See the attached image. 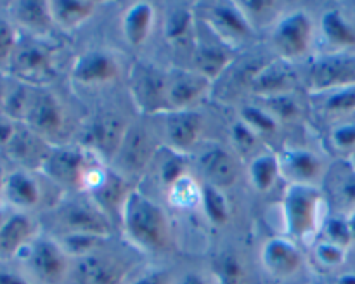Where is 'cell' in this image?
<instances>
[{
    "label": "cell",
    "mask_w": 355,
    "mask_h": 284,
    "mask_svg": "<svg viewBox=\"0 0 355 284\" xmlns=\"http://www.w3.org/2000/svg\"><path fill=\"white\" fill-rule=\"evenodd\" d=\"M329 144L335 151L355 154V123L354 121H343L336 125L329 132Z\"/></svg>",
    "instance_id": "cell-40"
},
{
    "label": "cell",
    "mask_w": 355,
    "mask_h": 284,
    "mask_svg": "<svg viewBox=\"0 0 355 284\" xmlns=\"http://www.w3.org/2000/svg\"><path fill=\"white\" fill-rule=\"evenodd\" d=\"M30 130L42 141L59 139L66 130V111L55 96L42 92L33 97L24 120Z\"/></svg>",
    "instance_id": "cell-13"
},
{
    "label": "cell",
    "mask_w": 355,
    "mask_h": 284,
    "mask_svg": "<svg viewBox=\"0 0 355 284\" xmlns=\"http://www.w3.org/2000/svg\"><path fill=\"white\" fill-rule=\"evenodd\" d=\"M6 179H7V175H6V173H3L2 166H0V194H3V187H6Z\"/></svg>",
    "instance_id": "cell-52"
},
{
    "label": "cell",
    "mask_w": 355,
    "mask_h": 284,
    "mask_svg": "<svg viewBox=\"0 0 355 284\" xmlns=\"http://www.w3.org/2000/svg\"><path fill=\"white\" fill-rule=\"evenodd\" d=\"M0 284H31L28 277L12 272H0Z\"/></svg>",
    "instance_id": "cell-49"
},
{
    "label": "cell",
    "mask_w": 355,
    "mask_h": 284,
    "mask_svg": "<svg viewBox=\"0 0 355 284\" xmlns=\"http://www.w3.org/2000/svg\"><path fill=\"white\" fill-rule=\"evenodd\" d=\"M215 279L217 284H241L243 265L239 258L232 253H224L215 262Z\"/></svg>",
    "instance_id": "cell-38"
},
{
    "label": "cell",
    "mask_w": 355,
    "mask_h": 284,
    "mask_svg": "<svg viewBox=\"0 0 355 284\" xmlns=\"http://www.w3.org/2000/svg\"><path fill=\"white\" fill-rule=\"evenodd\" d=\"M347 222H349L350 234H352V241H355V210L350 211V215L347 217Z\"/></svg>",
    "instance_id": "cell-50"
},
{
    "label": "cell",
    "mask_w": 355,
    "mask_h": 284,
    "mask_svg": "<svg viewBox=\"0 0 355 284\" xmlns=\"http://www.w3.org/2000/svg\"><path fill=\"white\" fill-rule=\"evenodd\" d=\"M17 45L19 42H17V31L14 24L0 17V62L10 61Z\"/></svg>",
    "instance_id": "cell-44"
},
{
    "label": "cell",
    "mask_w": 355,
    "mask_h": 284,
    "mask_svg": "<svg viewBox=\"0 0 355 284\" xmlns=\"http://www.w3.org/2000/svg\"><path fill=\"white\" fill-rule=\"evenodd\" d=\"M6 97H7V90L6 87L0 83V106H3V103H6Z\"/></svg>",
    "instance_id": "cell-53"
},
{
    "label": "cell",
    "mask_w": 355,
    "mask_h": 284,
    "mask_svg": "<svg viewBox=\"0 0 355 284\" xmlns=\"http://www.w3.org/2000/svg\"><path fill=\"white\" fill-rule=\"evenodd\" d=\"M127 284H173V279L166 270L151 269L139 274L134 281H130Z\"/></svg>",
    "instance_id": "cell-45"
},
{
    "label": "cell",
    "mask_w": 355,
    "mask_h": 284,
    "mask_svg": "<svg viewBox=\"0 0 355 284\" xmlns=\"http://www.w3.org/2000/svg\"><path fill=\"white\" fill-rule=\"evenodd\" d=\"M173 284H211L203 274L200 272H186L180 277L173 279Z\"/></svg>",
    "instance_id": "cell-48"
},
{
    "label": "cell",
    "mask_w": 355,
    "mask_h": 284,
    "mask_svg": "<svg viewBox=\"0 0 355 284\" xmlns=\"http://www.w3.org/2000/svg\"><path fill=\"white\" fill-rule=\"evenodd\" d=\"M189 172V166H187V156L177 154V152L170 151V156L162 163V168H159V179H162L163 186H172L175 180H179L180 177L187 175Z\"/></svg>",
    "instance_id": "cell-41"
},
{
    "label": "cell",
    "mask_w": 355,
    "mask_h": 284,
    "mask_svg": "<svg viewBox=\"0 0 355 284\" xmlns=\"http://www.w3.org/2000/svg\"><path fill=\"white\" fill-rule=\"evenodd\" d=\"M16 135H17V130L12 118L7 116L6 113L0 114V148H6V145L12 144Z\"/></svg>",
    "instance_id": "cell-46"
},
{
    "label": "cell",
    "mask_w": 355,
    "mask_h": 284,
    "mask_svg": "<svg viewBox=\"0 0 355 284\" xmlns=\"http://www.w3.org/2000/svg\"><path fill=\"white\" fill-rule=\"evenodd\" d=\"M239 120H241L250 130L255 132L260 139L270 137V135L276 134L281 127V123L272 116V113L260 103L245 104V106L239 109Z\"/></svg>",
    "instance_id": "cell-34"
},
{
    "label": "cell",
    "mask_w": 355,
    "mask_h": 284,
    "mask_svg": "<svg viewBox=\"0 0 355 284\" xmlns=\"http://www.w3.org/2000/svg\"><path fill=\"white\" fill-rule=\"evenodd\" d=\"M319 30L329 47L336 51L355 48V24L340 9H328L321 16Z\"/></svg>",
    "instance_id": "cell-28"
},
{
    "label": "cell",
    "mask_w": 355,
    "mask_h": 284,
    "mask_svg": "<svg viewBox=\"0 0 355 284\" xmlns=\"http://www.w3.org/2000/svg\"><path fill=\"white\" fill-rule=\"evenodd\" d=\"M163 37L168 45L175 48L191 47L193 52L194 44L198 40L196 35V10L189 6H173L166 10L163 21Z\"/></svg>",
    "instance_id": "cell-23"
},
{
    "label": "cell",
    "mask_w": 355,
    "mask_h": 284,
    "mask_svg": "<svg viewBox=\"0 0 355 284\" xmlns=\"http://www.w3.org/2000/svg\"><path fill=\"white\" fill-rule=\"evenodd\" d=\"M210 80L193 68H179L166 71L168 111L194 109V106L210 92Z\"/></svg>",
    "instance_id": "cell-11"
},
{
    "label": "cell",
    "mask_w": 355,
    "mask_h": 284,
    "mask_svg": "<svg viewBox=\"0 0 355 284\" xmlns=\"http://www.w3.org/2000/svg\"><path fill=\"white\" fill-rule=\"evenodd\" d=\"M260 104L266 106L272 113V116L283 123H293L302 116L300 100L295 97L293 92L283 94V96L269 97V99H260Z\"/></svg>",
    "instance_id": "cell-35"
},
{
    "label": "cell",
    "mask_w": 355,
    "mask_h": 284,
    "mask_svg": "<svg viewBox=\"0 0 355 284\" xmlns=\"http://www.w3.org/2000/svg\"><path fill=\"white\" fill-rule=\"evenodd\" d=\"M196 165L203 173L205 182L227 189L238 180L239 166L236 152L217 142H205L196 151Z\"/></svg>",
    "instance_id": "cell-10"
},
{
    "label": "cell",
    "mask_w": 355,
    "mask_h": 284,
    "mask_svg": "<svg viewBox=\"0 0 355 284\" xmlns=\"http://www.w3.org/2000/svg\"><path fill=\"white\" fill-rule=\"evenodd\" d=\"M96 161H103V159L80 144L55 145L47 152L40 170L47 179H51L58 186L69 187V189L82 193L85 173Z\"/></svg>",
    "instance_id": "cell-5"
},
{
    "label": "cell",
    "mask_w": 355,
    "mask_h": 284,
    "mask_svg": "<svg viewBox=\"0 0 355 284\" xmlns=\"http://www.w3.org/2000/svg\"><path fill=\"white\" fill-rule=\"evenodd\" d=\"M200 208L203 210L205 218L215 227H224L231 220V204L220 187L203 184Z\"/></svg>",
    "instance_id": "cell-32"
},
{
    "label": "cell",
    "mask_w": 355,
    "mask_h": 284,
    "mask_svg": "<svg viewBox=\"0 0 355 284\" xmlns=\"http://www.w3.org/2000/svg\"><path fill=\"white\" fill-rule=\"evenodd\" d=\"M281 215L286 238L311 241L324 225V197L315 186L290 184L284 190Z\"/></svg>",
    "instance_id": "cell-2"
},
{
    "label": "cell",
    "mask_w": 355,
    "mask_h": 284,
    "mask_svg": "<svg viewBox=\"0 0 355 284\" xmlns=\"http://www.w3.org/2000/svg\"><path fill=\"white\" fill-rule=\"evenodd\" d=\"M314 256L319 265L326 269H336L345 262V248L336 246L329 241H319L314 248Z\"/></svg>",
    "instance_id": "cell-43"
},
{
    "label": "cell",
    "mask_w": 355,
    "mask_h": 284,
    "mask_svg": "<svg viewBox=\"0 0 355 284\" xmlns=\"http://www.w3.org/2000/svg\"><path fill=\"white\" fill-rule=\"evenodd\" d=\"M238 6L255 30L259 24H274L281 16V6L274 2H238Z\"/></svg>",
    "instance_id": "cell-37"
},
{
    "label": "cell",
    "mask_w": 355,
    "mask_h": 284,
    "mask_svg": "<svg viewBox=\"0 0 355 284\" xmlns=\"http://www.w3.org/2000/svg\"><path fill=\"white\" fill-rule=\"evenodd\" d=\"M3 196L6 199L17 208V211L26 213L28 210H33L40 204L42 189L40 184L35 180L28 172L16 170V172L7 173L6 187H3Z\"/></svg>",
    "instance_id": "cell-26"
},
{
    "label": "cell",
    "mask_w": 355,
    "mask_h": 284,
    "mask_svg": "<svg viewBox=\"0 0 355 284\" xmlns=\"http://www.w3.org/2000/svg\"><path fill=\"white\" fill-rule=\"evenodd\" d=\"M315 38V23L305 10H291L281 14L279 19L272 24L270 42L279 55L286 62L298 61L311 52Z\"/></svg>",
    "instance_id": "cell-4"
},
{
    "label": "cell",
    "mask_w": 355,
    "mask_h": 284,
    "mask_svg": "<svg viewBox=\"0 0 355 284\" xmlns=\"http://www.w3.org/2000/svg\"><path fill=\"white\" fill-rule=\"evenodd\" d=\"M23 253L28 277L38 284H61L71 269V258L55 239L35 238Z\"/></svg>",
    "instance_id": "cell-6"
},
{
    "label": "cell",
    "mask_w": 355,
    "mask_h": 284,
    "mask_svg": "<svg viewBox=\"0 0 355 284\" xmlns=\"http://www.w3.org/2000/svg\"><path fill=\"white\" fill-rule=\"evenodd\" d=\"M307 82L314 94L355 85V59L336 55L319 59L309 69Z\"/></svg>",
    "instance_id": "cell-16"
},
{
    "label": "cell",
    "mask_w": 355,
    "mask_h": 284,
    "mask_svg": "<svg viewBox=\"0 0 355 284\" xmlns=\"http://www.w3.org/2000/svg\"><path fill=\"white\" fill-rule=\"evenodd\" d=\"M7 217H9V215L6 213V210H3V208H0V229H2V225L6 224Z\"/></svg>",
    "instance_id": "cell-54"
},
{
    "label": "cell",
    "mask_w": 355,
    "mask_h": 284,
    "mask_svg": "<svg viewBox=\"0 0 355 284\" xmlns=\"http://www.w3.org/2000/svg\"><path fill=\"white\" fill-rule=\"evenodd\" d=\"M315 96L321 97L319 109L326 116L343 118L355 113V85L326 90V92L315 94Z\"/></svg>",
    "instance_id": "cell-33"
},
{
    "label": "cell",
    "mask_w": 355,
    "mask_h": 284,
    "mask_svg": "<svg viewBox=\"0 0 355 284\" xmlns=\"http://www.w3.org/2000/svg\"><path fill=\"white\" fill-rule=\"evenodd\" d=\"M191 54H193V69L214 82L232 64L236 51H232L215 37L214 42H201L198 37Z\"/></svg>",
    "instance_id": "cell-21"
},
{
    "label": "cell",
    "mask_w": 355,
    "mask_h": 284,
    "mask_svg": "<svg viewBox=\"0 0 355 284\" xmlns=\"http://www.w3.org/2000/svg\"><path fill=\"white\" fill-rule=\"evenodd\" d=\"M354 163H355V154H354Z\"/></svg>",
    "instance_id": "cell-55"
},
{
    "label": "cell",
    "mask_w": 355,
    "mask_h": 284,
    "mask_svg": "<svg viewBox=\"0 0 355 284\" xmlns=\"http://www.w3.org/2000/svg\"><path fill=\"white\" fill-rule=\"evenodd\" d=\"M322 232H324V241L333 242L336 246L347 248L352 241V234H350V227L347 218L343 217H333L324 222L322 225Z\"/></svg>",
    "instance_id": "cell-42"
},
{
    "label": "cell",
    "mask_w": 355,
    "mask_h": 284,
    "mask_svg": "<svg viewBox=\"0 0 355 284\" xmlns=\"http://www.w3.org/2000/svg\"><path fill=\"white\" fill-rule=\"evenodd\" d=\"M121 231L134 248L142 253H159L170 242V222L156 201L130 190L120 210Z\"/></svg>",
    "instance_id": "cell-1"
},
{
    "label": "cell",
    "mask_w": 355,
    "mask_h": 284,
    "mask_svg": "<svg viewBox=\"0 0 355 284\" xmlns=\"http://www.w3.org/2000/svg\"><path fill=\"white\" fill-rule=\"evenodd\" d=\"M250 184L259 193H269L281 175L279 154L276 152H257L248 165Z\"/></svg>",
    "instance_id": "cell-29"
},
{
    "label": "cell",
    "mask_w": 355,
    "mask_h": 284,
    "mask_svg": "<svg viewBox=\"0 0 355 284\" xmlns=\"http://www.w3.org/2000/svg\"><path fill=\"white\" fill-rule=\"evenodd\" d=\"M61 222L66 232L76 234H94L101 238H107L111 234L110 217L101 208L94 204V201H75L64 206L61 213Z\"/></svg>",
    "instance_id": "cell-20"
},
{
    "label": "cell",
    "mask_w": 355,
    "mask_h": 284,
    "mask_svg": "<svg viewBox=\"0 0 355 284\" xmlns=\"http://www.w3.org/2000/svg\"><path fill=\"white\" fill-rule=\"evenodd\" d=\"M201 193H203V186L191 173H187L175 180L172 186L166 187V199L170 206L175 210L189 211L200 208Z\"/></svg>",
    "instance_id": "cell-31"
},
{
    "label": "cell",
    "mask_w": 355,
    "mask_h": 284,
    "mask_svg": "<svg viewBox=\"0 0 355 284\" xmlns=\"http://www.w3.org/2000/svg\"><path fill=\"white\" fill-rule=\"evenodd\" d=\"M336 284H355V274H343Z\"/></svg>",
    "instance_id": "cell-51"
},
{
    "label": "cell",
    "mask_w": 355,
    "mask_h": 284,
    "mask_svg": "<svg viewBox=\"0 0 355 284\" xmlns=\"http://www.w3.org/2000/svg\"><path fill=\"white\" fill-rule=\"evenodd\" d=\"M52 23L55 28L64 31H76L83 24L89 23L97 10V3L89 0H59V2H49Z\"/></svg>",
    "instance_id": "cell-27"
},
{
    "label": "cell",
    "mask_w": 355,
    "mask_h": 284,
    "mask_svg": "<svg viewBox=\"0 0 355 284\" xmlns=\"http://www.w3.org/2000/svg\"><path fill=\"white\" fill-rule=\"evenodd\" d=\"M12 71L23 82L47 83L55 76V59L51 48L42 42H28L17 45L12 59H10Z\"/></svg>",
    "instance_id": "cell-12"
},
{
    "label": "cell",
    "mask_w": 355,
    "mask_h": 284,
    "mask_svg": "<svg viewBox=\"0 0 355 284\" xmlns=\"http://www.w3.org/2000/svg\"><path fill=\"white\" fill-rule=\"evenodd\" d=\"M120 62L107 51H89L78 55L71 68L73 82L82 87L110 85L120 76Z\"/></svg>",
    "instance_id": "cell-14"
},
{
    "label": "cell",
    "mask_w": 355,
    "mask_h": 284,
    "mask_svg": "<svg viewBox=\"0 0 355 284\" xmlns=\"http://www.w3.org/2000/svg\"><path fill=\"white\" fill-rule=\"evenodd\" d=\"M229 137H231V142H232V151L239 156L253 154L257 149V145H259V141H260L259 135H257L253 130H250V128L246 127L241 120H238L236 123H232Z\"/></svg>",
    "instance_id": "cell-39"
},
{
    "label": "cell",
    "mask_w": 355,
    "mask_h": 284,
    "mask_svg": "<svg viewBox=\"0 0 355 284\" xmlns=\"http://www.w3.org/2000/svg\"><path fill=\"white\" fill-rule=\"evenodd\" d=\"M340 197H342L343 203L352 204V210H355V173L345 177L340 184Z\"/></svg>",
    "instance_id": "cell-47"
},
{
    "label": "cell",
    "mask_w": 355,
    "mask_h": 284,
    "mask_svg": "<svg viewBox=\"0 0 355 284\" xmlns=\"http://www.w3.org/2000/svg\"><path fill=\"white\" fill-rule=\"evenodd\" d=\"M35 236V222L23 211L9 215L0 229V256H16L30 245Z\"/></svg>",
    "instance_id": "cell-25"
},
{
    "label": "cell",
    "mask_w": 355,
    "mask_h": 284,
    "mask_svg": "<svg viewBox=\"0 0 355 284\" xmlns=\"http://www.w3.org/2000/svg\"><path fill=\"white\" fill-rule=\"evenodd\" d=\"M156 23L155 6L148 2L130 3L121 12V35L130 47L139 48L149 40Z\"/></svg>",
    "instance_id": "cell-22"
},
{
    "label": "cell",
    "mask_w": 355,
    "mask_h": 284,
    "mask_svg": "<svg viewBox=\"0 0 355 284\" xmlns=\"http://www.w3.org/2000/svg\"><path fill=\"white\" fill-rule=\"evenodd\" d=\"M153 154H155L153 139L141 128L135 130L130 127L114 161L127 173H141L148 168Z\"/></svg>",
    "instance_id": "cell-24"
},
{
    "label": "cell",
    "mask_w": 355,
    "mask_h": 284,
    "mask_svg": "<svg viewBox=\"0 0 355 284\" xmlns=\"http://www.w3.org/2000/svg\"><path fill=\"white\" fill-rule=\"evenodd\" d=\"M295 83H297V75L290 62L277 59L255 69L248 82V89L259 99H269V97L293 92Z\"/></svg>",
    "instance_id": "cell-17"
},
{
    "label": "cell",
    "mask_w": 355,
    "mask_h": 284,
    "mask_svg": "<svg viewBox=\"0 0 355 284\" xmlns=\"http://www.w3.org/2000/svg\"><path fill=\"white\" fill-rule=\"evenodd\" d=\"M194 10L207 24L208 31L232 51H238L255 38V28L246 19L238 2L201 3Z\"/></svg>",
    "instance_id": "cell-3"
},
{
    "label": "cell",
    "mask_w": 355,
    "mask_h": 284,
    "mask_svg": "<svg viewBox=\"0 0 355 284\" xmlns=\"http://www.w3.org/2000/svg\"><path fill=\"white\" fill-rule=\"evenodd\" d=\"M128 270L125 263L101 251L78 258L75 277L78 284H127Z\"/></svg>",
    "instance_id": "cell-19"
},
{
    "label": "cell",
    "mask_w": 355,
    "mask_h": 284,
    "mask_svg": "<svg viewBox=\"0 0 355 284\" xmlns=\"http://www.w3.org/2000/svg\"><path fill=\"white\" fill-rule=\"evenodd\" d=\"M14 19L37 35L47 33L54 28L49 2H17L12 6Z\"/></svg>",
    "instance_id": "cell-30"
},
{
    "label": "cell",
    "mask_w": 355,
    "mask_h": 284,
    "mask_svg": "<svg viewBox=\"0 0 355 284\" xmlns=\"http://www.w3.org/2000/svg\"><path fill=\"white\" fill-rule=\"evenodd\" d=\"M107 238H101V236L94 234H76V232H66L62 236L61 246L64 248V251L68 253L69 258H83L87 255H92V253L99 251L101 245L106 241Z\"/></svg>",
    "instance_id": "cell-36"
},
{
    "label": "cell",
    "mask_w": 355,
    "mask_h": 284,
    "mask_svg": "<svg viewBox=\"0 0 355 284\" xmlns=\"http://www.w3.org/2000/svg\"><path fill=\"white\" fill-rule=\"evenodd\" d=\"M260 263L274 279H290L304 267V255L290 238H270L263 242Z\"/></svg>",
    "instance_id": "cell-15"
},
{
    "label": "cell",
    "mask_w": 355,
    "mask_h": 284,
    "mask_svg": "<svg viewBox=\"0 0 355 284\" xmlns=\"http://www.w3.org/2000/svg\"><path fill=\"white\" fill-rule=\"evenodd\" d=\"M128 128H130V125L127 123V120L118 116V114H99V116H94L83 127L80 145L99 156L104 163L114 161L125 137H127Z\"/></svg>",
    "instance_id": "cell-8"
},
{
    "label": "cell",
    "mask_w": 355,
    "mask_h": 284,
    "mask_svg": "<svg viewBox=\"0 0 355 284\" xmlns=\"http://www.w3.org/2000/svg\"><path fill=\"white\" fill-rule=\"evenodd\" d=\"M163 116V139L172 152L191 154L200 148L205 134V118L196 109L166 111Z\"/></svg>",
    "instance_id": "cell-9"
},
{
    "label": "cell",
    "mask_w": 355,
    "mask_h": 284,
    "mask_svg": "<svg viewBox=\"0 0 355 284\" xmlns=\"http://www.w3.org/2000/svg\"><path fill=\"white\" fill-rule=\"evenodd\" d=\"M130 94L142 114L166 113V71L151 62H137L130 71Z\"/></svg>",
    "instance_id": "cell-7"
},
{
    "label": "cell",
    "mask_w": 355,
    "mask_h": 284,
    "mask_svg": "<svg viewBox=\"0 0 355 284\" xmlns=\"http://www.w3.org/2000/svg\"><path fill=\"white\" fill-rule=\"evenodd\" d=\"M281 175L286 177L290 184L300 186H315L321 182L326 173L324 161L321 156L311 149L290 148L279 152Z\"/></svg>",
    "instance_id": "cell-18"
}]
</instances>
